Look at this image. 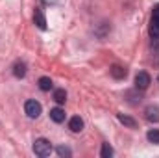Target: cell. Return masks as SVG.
Wrapping results in <instances>:
<instances>
[{"instance_id":"obj_1","label":"cell","mask_w":159,"mask_h":158,"mask_svg":"<svg viewBox=\"0 0 159 158\" xmlns=\"http://www.w3.org/2000/svg\"><path fill=\"white\" fill-rule=\"evenodd\" d=\"M54 149H52V143L46 140V138H37L35 141H34V153L41 158H46L50 156V153H52Z\"/></svg>"},{"instance_id":"obj_2","label":"cell","mask_w":159,"mask_h":158,"mask_svg":"<svg viewBox=\"0 0 159 158\" xmlns=\"http://www.w3.org/2000/svg\"><path fill=\"white\" fill-rule=\"evenodd\" d=\"M150 37L159 41V4L152 9V19H150Z\"/></svg>"},{"instance_id":"obj_3","label":"cell","mask_w":159,"mask_h":158,"mask_svg":"<svg viewBox=\"0 0 159 158\" xmlns=\"http://www.w3.org/2000/svg\"><path fill=\"white\" fill-rule=\"evenodd\" d=\"M24 112H26V116L30 119H37L41 116V112H43V106H41V102H37L35 99H30L24 104Z\"/></svg>"},{"instance_id":"obj_4","label":"cell","mask_w":159,"mask_h":158,"mask_svg":"<svg viewBox=\"0 0 159 158\" xmlns=\"http://www.w3.org/2000/svg\"><path fill=\"white\" fill-rule=\"evenodd\" d=\"M150 82H152V77L146 73V71H139L137 73V77H135V89H146L148 86H150Z\"/></svg>"},{"instance_id":"obj_5","label":"cell","mask_w":159,"mask_h":158,"mask_svg":"<svg viewBox=\"0 0 159 158\" xmlns=\"http://www.w3.org/2000/svg\"><path fill=\"white\" fill-rule=\"evenodd\" d=\"M144 117L150 123H159V106H156V104L146 106L144 108Z\"/></svg>"},{"instance_id":"obj_6","label":"cell","mask_w":159,"mask_h":158,"mask_svg":"<svg viewBox=\"0 0 159 158\" xmlns=\"http://www.w3.org/2000/svg\"><path fill=\"white\" fill-rule=\"evenodd\" d=\"M26 73H28L26 63H24V62H15V65H13V77H15V78H24Z\"/></svg>"},{"instance_id":"obj_7","label":"cell","mask_w":159,"mask_h":158,"mask_svg":"<svg viewBox=\"0 0 159 158\" xmlns=\"http://www.w3.org/2000/svg\"><path fill=\"white\" fill-rule=\"evenodd\" d=\"M34 22L37 24V28L39 30H46V19H44V13H43V9H35V13H34Z\"/></svg>"},{"instance_id":"obj_8","label":"cell","mask_w":159,"mask_h":158,"mask_svg":"<svg viewBox=\"0 0 159 158\" xmlns=\"http://www.w3.org/2000/svg\"><path fill=\"white\" fill-rule=\"evenodd\" d=\"M109 73H111V77L115 80H124L126 75H128V69H124V67H120V65H113V67L109 69Z\"/></svg>"},{"instance_id":"obj_9","label":"cell","mask_w":159,"mask_h":158,"mask_svg":"<svg viewBox=\"0 0 159 158\" xmlns=\"http://www.w3.org/2000/svg\"><path fill=\"white\" fill-rule=\"evenodd\" d=\"M65 117H67L65 110H61V108H52V110H50V119H52L54 123H63Z\"/></svg>"},{"instance_id":"obj_10","label":"cell","mask_w":159,"mask_h":158,"mask_svg":"<svg viewBox=\"0 0 159 158\" xmlns=\"http://www.w3.org/2000/svg\"><path fill=\"white\" fill-rule=\"evenodd\" d=\"M69 128H70L72 132H81V130H83V119L80 117V116L70 117V121H69Z\"/></svg>"},{"instance_id":"obj_11","label":"cell","mask_w":159,"mask_h":158,"mask_svg":"<svg viewBox=\"0 0 159 158\" xmlns=\"http://www.w3.org/2000/svg\"><path fill=\"white\" fill-rule=\"evenodd\" d=\"M54 101H56L57 104H65V102H67V91H65L63 87L54 89Z\"/></svg>"},{"instance_id":"obj_12","label":"cell","mask_w":159,"mask_h":158,"mask_svg":"<svg viewBox=\"0 0 159 158\" xmlns=\"http://www.w3.org/2000/svg\"><path fill=\"white\" fill-rule=\"evenodd\" d=\"M37 86H39L41 91H50V89L54 87V82L48 78V77H41L39 82H37Z\"/></svg>"},{"instance_id":"obj_13","label":"cell","mask_w":159,"mask_h":158,"mask_svg":"<svg viewBox=\"0 0 159 158\" xmlns=\"http://www.w3.org/2000/svg\"><path fill=\"white\" fill-rule=\"evenodd\" d=\"M117 117H119V121L122 123V125H124V126H128V128H135V126H137V121H135L133 117H129V116H124V114H119Z\"/></svg>"},{"instance_id":"obj_14","label":"cell","mask_w":159,"mask_h":158,"mask_svg":"<svg viewBox=\"0 0 159 158\" xmlns=\"http://www.w3.org/2000/svg\"><path fill=\"white\" fill-rule=\"evenodd\" d=\"M146 140L154 145H159V128H152L146 132Z\"/></svg>"},{"instance_id":"obj_15","label":"cell","mask_w":159,"mask_h":158,"mask_svg":"<svg viewBox=\"0 0 159 158\" xmlns=\"http://www.w3.org/2000/svg\"><path fill=\"white\" fill-rule=\"evenodd\" d=\"M113 155H115L113 147H111L109 143H102V149H100V156H102V158H111Z\"/></svg>"},{"instance_id":"obj_16","label":"cell","mask_w":159,"mask_h":158,"mask_svg":"<svg viewBox=\"0 0 159 158\" xmlns=\"http://www.w3.org/2000/svg\"><path fill=\"white\" fill-rule=\"evenodd\" d=\"M56 153L59 155V156H72V151L69 149V147H65V145H59V147H56Z\"/></svg>"}]
</instances>
